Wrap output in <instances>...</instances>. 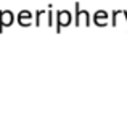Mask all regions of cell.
<instances>
[{"label":"cell","instance_id":"6da1fadb","mask_svg":"<svg viewBox=\"0 0 127 116\" xmlns=\"http://www.w3.org/2000/svg\"><path fill=\"white\" fill-rule=\"evenodd\" d=\"M13 23V15L10 11H2L0 13V24H2V28L3 26H10ZM2 28H0V31H2Z\"/></svg>","mask_w":127,"mask_h":116},{"label":"cell","instance_id":"7a4b0ae2","mask_svg":"<svg viewBox=\"0 0 127 116\" xmlns=\"http://www.w3.org/2000/svg\"><path fill=\"white\" fill-rule=\"evenodd\" d=\"M106 18H108V15H106L105 11H96L95 15H93V21H95L98 26H105L106 24V23H105Z\"/></svg>","mask_w":127,"mask_h":116}]
</instances>
